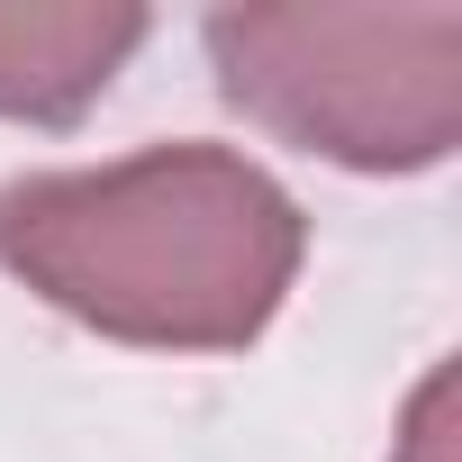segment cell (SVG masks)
<instances>
[{"label":"cell","mask_w":462,"mask_h":462,"mask_svg":"<svg viewBox=\"0 0 462 462\" xmlns=\"http://www.w3.org/2000/svg\"><path fill=\"white\" fill-rule=\"evenodd\" d=\"M390 462H453V363H435V372L417 381V399H408V417H399Z\"/></svg>","instance_id":"277c9868"},{"label":"cell","mask_w":462,"mask_h":462,"mask_svg":"<svg viewBox=\"0 0 462 462\" xmlns=\"http://www.w3.org/2000/svg\"><path fill=\"white\" fill-rule=\"evenodd\" d=\"M145 28L154 19L127 0H0V118L73 127L145 46Z\"/></svg>","instance_id":"3957f363"},{"label":"cell","mask_w":462,"mask_h":462,"mask_svg":"<svg viewBox=\"0 0 462 462\" xmlns=\"http://www.w3.org/2000/svg\"><path fill=\"white\" fill-rule=\"evenodd\" d=\"M226 109L345 172H435L462 145V0L399 10H208Z\"/></svg>","instance_id":"7a4b0ae2"},{"label":"cell","mask_w":462,"mask_h":462,"mask_svg":"<svg viewBox=\"0 0 462 462\" xmlns=\"http://www.w3.org/2000/svg\"><path fill=\"white\" fill-rule=\"evenodd\" d=\"M309 254L300 199L236 145L0 181V273L55 318L145 354H245Z\"/></svg>","instance_id":"6da1fadb"}]
</instances>
